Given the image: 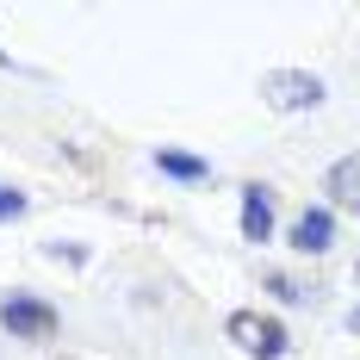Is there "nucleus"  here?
Listing matches in <instances>:
<instances>
[{
    "label": "nucleus",
    "mask_w": 360,
    "mask_h": 360,
    "mask_svg": "<svg viewBox=\"0 0 360 360\" xmlns=\"http://www.w3.org/2000/svg\"><path fill=\"white\" fill-rule=\"evenodd\" d=\"M0 323L13 329V342H50L56 335V311L32 298V292H13L6 304H0Z\"/></svg>",
    "instance_id": "nucleus-2"
},
{
    "label": "nucleus",
    "mask_w": 360,
    "mask_h": 360,
    "mask_svg": "<svg viewBox=\"0 0 360 360\" xmlns=\"http://www.w3.org/2000/svg\"><path fill=\"white\" fill-rule=\"evenodd\" d=\"M329 193H335L342 212H360V155H342V162L329 168Z\"/></svg>",
    "instance_id": "nucleus-6"
},
{
    "label": "nucleus",
    "mask_w": 360,
    "mask_h": 360,
    "mask_svg": "<svg viewBox=\"0 0 360 360\" xmlns=\"http://www.w3.org/2000/svg\"><path fill=\"white\" fill-rule=\"evenodd\" d=\"M230 342H236V348H243V354H255V360H280L286 354V329L274 323V317H255V311H236V317H230Z\"/></svg>",
    "instance_id": "nucleus-3"
},
{
    "label": "nucleus",
    "mask_w": 360,
    "mask_h": 360,
    "mask_svg": "<svg viewBox=\"0 0 360 360\" xmlns=\"http://www.w3.org/2000/svg\"><path fill=\"white\" fill-rule=\"evenodd\" d=\"M261 100L274 112H317L323 106V81L311 69H267L261 75Z\"/></svg>",
    "instance_id": "nucleus-1"
},
{
    "label": "nucleus",
    "mask_w": 360,
    "mask_h": 360,
    "mask_svg": "<svg viewBox=\"0 0 360 360\" xmlns=\"http://www.w3.org/2000/svg\"><path fill=\"white\" fill-rule=\"evenodd\" d=\"M348 329H354V335H360V311H348Z\"/></svg>",
    "instance_id": "nucleus-9"
},
{
    "label": "nucleus",
    "mask_w": 360,
    "mask_h": 360,
    "mask_svg": "<svg viewBox=\"0 0 360 360\" xmlns=\"http://www.w3.org/2000/svg\"><path fill=\"white\" fill-rule=\"evenodd\" d=\"M243 236L249 243H267L274 236V186H243Z\"/></svg>",
    "instance_id": "nucleus-4"
},
{
    "label": "nucleus",
    "mask_w": 360,
    "mask_h": 360,
    "mask_svg": "<svg viewBox=\"0 0 360 360\" xmlns=\"http://www.w3.org/2000/svg\"><path fill=\"white\" fill-rule=\"evenodd\" d=\"M155 168H162V174H174V180H205V174H212V162L180 155V149H162V155H155Z\"/></svg>",
    "instance_id": "nucleus-7"
},
{
    "label": "nucleus",
    "mask_w": 360,
    "mask_h": 360,
    "mask_svg": "<svg viewBox=\"0 0 360 360\" xmlns=\"http://www.w3.org/2000/svg\"><path fill=\"white\" fill-rule=\"evenodd\" d=\"M0 63H6V50H0Z\"/></svg>",
    "instance_id": "nucleus-10"
},
{
    "label": "nucleus",
    "mask_w": 360,
    "mask_h": 360,
    "mask_svg": "<svg viewBox=\"0 0 360 360\" xmlns=\"http://www.w3.org/2000/svg\"><path fill=\"white\" fill-rule=\"evenodd\" d=\"M329 243H335V217L329 212H304L298 224H292V249L298 255H323Z\"/></svg>",
    "instance_id": "nucleus-5"
},
{
    "label": "nucleus",
    "mask_w": 360,
    "mask_h": 360,
    "mask_svg": "<svg viewBox=\"0 0 360 360\" xmlns=\"http://www.w3.org/2000/svg\"><path fill=\"white\" fill-rule=\"evenodd\" d=\"M25 212V193H13V186H0V217H19Z\"/></svg>",
    "instance_id": "nucleus-8"
}]
</instances>
